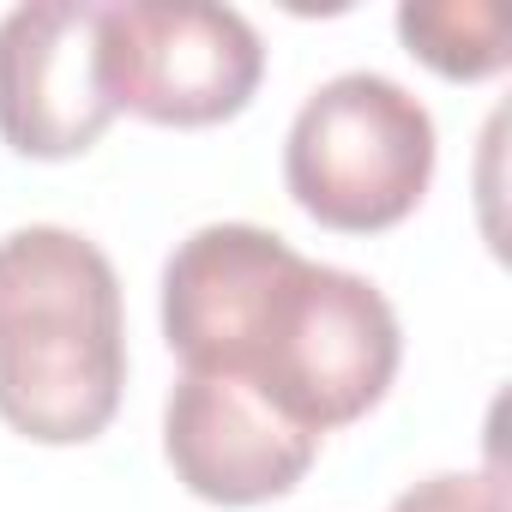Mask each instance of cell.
Returning a JSON list of instances; mask_svg holds the SVG:
<instances>
[{"label":"cell","mask_w":512,"mask_h":512,"mask_svg":"<svg viewBox=\"0 0 512 512\" xmlns=\"http://www.w3.org/2000/svg\"><path fill=\"white\" fill-rule=\"evenodd\" d=\"M163 338L187 374H229L308 434L368 416L398 374L392 302L260 223H205L163 266Z\"/></svg>","instance_id":"6da1fadb"},{"label":"cell","mask_w":512,"mask_h":512,"mask_svg":"<svg viewBox=\"0 0 512 512\" xmlns=\"http://www.w3.org/2000/svg\"><path fill=\"white\" fill-rule=\"evenodd\" d=\"M398 37L440 79H488L506 67V19L482 0H410L398 7Z\"/></svg>","instance_id":"52a82bcc"},{"label":"cell","mask_w":512,"mask_h":512,"mask_svg":"<svg viewBox=\"0 0 512 512\" xmlns=\"http://www.w3.org/2000/svg\"><path fill=\"white\" fill-rule=\"evenodd\" d=\"M109 121L97 0H31L0 19V139L19 157H79Z\"/></svg>","instance_id":"5b68a950"},{"label":"cell","mask_w":512,"mask_h":512,"mask_svg":"<svg viewBox=\"0 0 512 512\" xmlns=\"http://www.w3.org/2000/svg\"><path fill=\"white\" fill-rule=\"evenodd\" d=\"M127 386L121 284L97 241L31 223L0 241V422L43 446L103 434Z\"/></svg>","instance_id":"7a4b0ae2"},{"label":"cell","mask_w":512,"mask_h":512,"mask_svg":"<svg viewBox=\"0 0 512 512\" xmlns=\"http://www.w3.org/2000/svg\"><path fill=\"white\" fill-rule=\"evenodd\" d=\"M266 49L235 7L193 0H121L103 7V85L115 115L157 127H211L260 91Z\"/></svg>","instance_id":"277c9868"},{"label":"cell","mask_w":512,"mask_h":512,"mask_svg":"<svg viewBox=\"0 0 512 512\" xmlns=\"http://www.w3.org/2000/svg\"><path fill=\"white\" fill-rule=\"evenodd\" d=\"M386 512H506V482L494 470H446L404 488Z\"/></svg>","instance_id":"ba28073f"},{"label":"cell","mask_w":512,"mask_h":512,"mask_svg":"<svg viewBox=\"0 0 512 512\" xmlns=\"http://www.w3.org/2000/svg\"><path fill=\"white\" fill-rule=\"evenodd\" d=\"M284 181L326 229H392L434 181V115L380 73H338L302 103L284 145Z\"/></svg>","instance_id":"3957f363"},{"label":"cell","mask_w":512,"mask_h":512,"mask_svg":"<svg viewBox=\"0 0 512 512\" xmlns=\"http://www.w3.org/2000/svg\"><path fill=\"white\" fill-rule=\"evenodd\" d=\"M163 452L199 500L260 506L308 476L320 434L296 428L229 374H181L163 404Z\"/></svg>","instance_id":"8992f818"}]
</instances>
